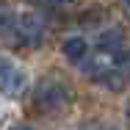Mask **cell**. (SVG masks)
<instances>
[{
    "label": "cell",
    "mask_w": 130,
    "mask_h": 130,
    "mask_svg": "<svg viewBox=\"0 0 130 130\" xmlns=\"http://www.w3.org/2000/svg\"><path fill=\"white\" fill-rule=\"evenodd\" d=\"M72 100H75L72 86H69L67 80L55 78V75L42 78V80H39V86L33 89V108L42 111V113H58V111L69 108Z\"/></svg>",
    "instance_id": "obj_1"
},
{
    "label": "cell",
    "mask_w": 130,
    "mask_h": 130,
    "mask_svg": "<svg viewBox=\"0 0 130 130\" xmlns=\"http://www.w3.org/2000/svg\"><path fill=\"white\" fill-rule=\"evenodd\" d=\"M44 17L39 14V11H22V14H17L14 17V28H11V33H14V39H17V44H25V47H36L42 39H44Z\"/></svg>",
    "instance_id": "obj_2"
},
{
    "label": "cell",
    "mask_w": 130,
    "mask_h": 130,
    "mask_svg": "<svg viewBox=\"0 0 130 130\" xmlns=\"http://www.w3.org/2000/svg\"><path fill=\"white\" fill-rule=\"evenodd\" d=\"M25 89H28V75L20 67L3 61V64H0V91H3L6 97H22Z\"/></svg>",
    "instance_id": "obj_3"
},
{
    "label": "cell",
    "mask_w": 130,
    "mask_h": 130,
    "mask_svg": "<svg viewBox=\"0 0 130 130\" xmlns=\"http://www.w3.org/2000/svg\"><path fill=\"white\" fill-rule=\"evenodd\" d=\"M61 53H64L69 61L80 64V61L89 55V44H86V39H83V36H69V39H64V44H61Z\"/></svg>",
    "instance_id": "obj_4"
},
{
    "label": "cell",
    "mask_w": 130,
    "mask_h": 130,
    "mask_svg": "<svg viewBox=\"0 0 130 130\" xmlns=\"http://www.w3.org/2000/svg\"><path fill=\"white\" fill-rule=\"evenodd\" d=\"M100 47H103V50H119V47H122V30H119V28L105 30L103 36H100Z\"/></svg>",
    "instance_id": "obj_5"
},
{
    "label": "cell",
    "mask_w": 130,
    "mask_h": 130,
    "mask_svg": "<svg viewBox=\"0 0 130 130\" xmlns=\"http://www.w3.org/2000/svg\"><path fill=\"white\" fill-rule=\"evenodd\" d=\"M11 28H14V14L6 6H0V36H8Z\"/></svg>",
    "instance_id": "obj_6"
},
{
    "label": "cell",
    "mask_w": 130,
    "mask_h": 130,
    "mask_svg": "<svg viewBox=\"0 0 130 130\" xmlns=\"http://www.w3.org/2000/svg\"><path fill=\"white\" fill-rule=\"evenodd\" d=\"M42 8H47V11H64V8H69L72 6V0H36Z\"/></svg>",
    "instance_id": "obj_7"
},
{
    "label": "cell",
    "mask_w": 130,
    "mask_h": 130,
    "mask_svg": "<svg viewBox=\"0 0 130 130\" xmlns=\"http://www.w3.org/2000/svg\"><path fill=\"white\" fill-rule=\"evenodd\" d=\"M119 6H122V14L130 20V0H119Z\"/></svg>",
    "instance_id": "obj_8"
},
{
    "label": "cell",
    "mask_w": 130,
    "mask_h": 130,
    "mask_svg": "<svg viewBox=\"0 0 130 130\" xmlns=\"http://www.w3.org/2000/svg\"><path fill=\"white\" fill-rule=\"evenodd\" d=\"M11 130H33L30 125H17V127H11Z\"/></svg>",
    "instance_id": "obj_9"
},
{
    "label": "cell",
    "mask_w": 130,
    "mask_h": 130,
    "mask_svg": "<svg viewBox=\"0 0 130 130\" xmlns=\"http://www.w3.org/2000/svg\"><path fill=\"white\" fill-rule=\"evenodd\" d=\"M125 67H127V72H130V53H125Z\"/></svg>",
    "instance_id": "obj_10"
},
{
    "label": "cell",
    "mask_w": 130,
    "mask_h": 130,
    "mask_svg": "<svg viewBox=\"0 0 130 130\" xmlns=\"http://www.w3.org/2000/svg\"><path fill=\"white\" fill-rule=\"evenodd\" d=\"M0 64H3V61H0Z\"/></svg>",
    "instance_id": "obj_11"
}]
</instances>
